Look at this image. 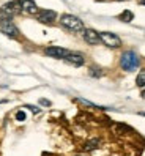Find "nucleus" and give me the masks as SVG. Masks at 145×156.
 I'll list each match as a JSON object with an SVG mask.
<instances>
[{
	"label": "nucleus",
	"mask_w": 145,
	"mask_h": 156,
	"mask_svg": "<svg viewBox=\"0 0 145 156\" xmlns=\"http://www.w3.org/2000/svg\"><path fill=\"white\" fill-rule=\"evenodd\" d=\"M19 3H21V10L27 14H38L40 13L38 6H36V3L33 0H19Z\"/></svg>",
	"instance_id": "9"
},
{
	"label": "nucleus",
	"mask_w": 145,
	"mask_h": 156,
	"mask_svg": "<svg viewBox=\"0 0 145 156\" xmlns=\"http://www.w3.org/2000/svg\"><path fill=\"white\" fill-rule=\"evenodd\" d=\"M118 19L123 21V22H131V21L134 19V14H133V11H129V10H125V11L118 16Z\"/></svg>",
	"instance_id": "11"
},
{
	"label": "nucleus",
	"mask_w": 145,
	"mask_h": 156,
	"mask_svg": "<svg viewBox=\"0 0 145 156\" xmlns=\"http://www.w3.org/2000/svg\"><path fill=\"white\" fill-rule=\"evenodd\" d=\"M60 24L69 32H84V22L74 14H63L60 17Z\"/></svg>",
	"instance_id": "1"
},
{
	"label": "nucleus",
	"mask_w": 145,
	"mask_h": 156,
	"mask_svg": "<svg viewBox=\"0 0 145 156\" xmlns=\"http://www.w3.org/2000/svg\"><path fill=\"white\" fill-rule=\"evenodd\" d=\"M136 85L140 88H145V69H142L137 74V77H136Z\"/></svg>",
	"instance_id": "13"
},
{
	"label": "nucleus",
	"mask_w": 145,
	"mask_h": 156,
	"mask_svg": "<svg viewBox=\"0 0 145 156\" xmlns=\"http://www.w3.org/2000/svg\"><path fill=\"white\" fill-rule=\"evenodd\" d=\"M57 19V13L52 10H41L38 13V21L41 24H54Z\"/></svg>",
	"instance_id": "8"
},
{
	"label": "nucleus",
	"mask_w": 145,
	"mask_h": 156,
	"mask_svg": "<svg viewBox=\"0 0 145 156\" xmlns=\"http://www.w3.org/2000/svg\"><path fill=\"white\" fill-rule=\"evenodd\" d=\"M68 49L65 48H58V46H49V48L44 49V54L48 57H52V58H57V60H63L66 55H68Z\"/></svg>",
	"instance_id": "6"
},
{
	"label": "nucleus",
	"mask_w": 145,
	"mask_h": 156,
	"mask_svg": "<svg viewBox=\"0 0 145 156\" xmlns=\"http://www.w3.org/2000/svg\"><path fill=\"white\" fill-rule=\"evenodd\" d=\"M140 3H142V5H145V0H140Z\"/></svg>",
	"instance_id": "19"
},
{
	"label": "nucleus",
	"mask_w": 145,
	"mask_h": 156,
	"mask_svg": "<svg viewBox=\"0 0 145 156\" xmlns=\"http://www.w3.org/2000/svg\"><path fill=\"white\" fill-rule=\"evenodd\" d=\"M98 145H99V139H92V140H88V142L84 145V150H85V151H92V150L98 148Z\"/></svg>",
	"instance_id": "12"
},
{
	"label": "nucleus",
	"mask_w": 145,
	"mask_h": 156,
	"mask_svg": "<svg viewBox=\"0 0 145 156\" xmlns=\"http://www.w3.org/2000/svg\"><path fill=\"white\" fill-rule=\"evenodd\" d=\"M88 74L92 76V77H101L103 76V69L99 68V66H90Z\"/></svg>",
	"instance_id": "14"
},
{
	"label": "nucleus",
	"mask_w": 145,
	"mask_h": 156,
	"mask_svg": "<svg viewBox=\"0 0 145 156\" xmlns=\"http://www.w3.org/2000/svg\"><path fill=\"white\" fill-rule=\"evenodd\" d=\"M0 32L10 38H17L19 36V29L14 25L11 19H0Z\"/></svg>",
	"instance_id": "4"
},
{
	"label": "nucleus",
	"mask_w": 145,
	"mask_h": 156,
	"mask_svg": "<svg viewBox=\"0 0 145 156\" xmlns=\"http://www.w3.org/2000/svg\"><path fill=\"white\" fill-rule=\"evenodd\" d=\"M25 118H27V117H25V112H24V111H17V112H16V120H17V122H24Z\"/></svg>",
	"instance_id": "15"
},
{
	"label": "nucleus",
	"mask_w": 145,
	"mask_h": 156,
	"mask_svg": "<svg viewBox=\"0 0 145 156\" xmlns=\"http://www.w3.org/2000/svg\"><path fill=\"white\" fill-rule=\"evenodd\" d=\"M140 115H143V117H145V114H140Z\"/></svg>",
	"instance_id": "20"
},
{
	"label": "nucleus",
	"mask_w": 145,
	"mask_h": 156,
	"mask_svg": "<svg viewBox=\"0 0 145 156\" xmlns=\"http://www.w3.org/2000/svg\"><path fill=\"white\" fill-rule=\"evenodd\" d=\"M118 2H122V0H118Z\"/></svg>",
	"instance_id": "21"
},
{
	"label": "nucleus",
	"mask_w": 145,
	"mask_h": 156,
	"mask_svg": "<svg viewBox=\"0 0 145 156\" xmlns=\"http://www.w3.org/2000/svg\"><path fill=\"white\" fill-rule=\"evenodd\" d=\"M40 104H43V106H51V101H48V99H40Z\"/></svg>",
	"instance_id": "17"
},
{
	"label": "nucleus",
	"mask_w": 145,
	"mask_h": 156,
	"mask_svg": "<svg viewBox=\"0 0 145 156\" xmlns=\"http://www.w3.org/2000/svg\"><path fill=\"white\" fill-rule=\"evenodd\" d=\"M139 63H140V60H139V57H137V54H136V52L126 51V52L122 54V58H120V66H122V69L131 73V71H134L136 68L139 66Z\"/></svg>",
	"instance_id": "2"
},
{
	"label": "nucleus",
	"mask_w": 145,
	"mask_h": 156,
	"mask_svg": "<svg viewBox=\"0 0 145 156\" xmlns=\"http://www.w3.org/2000/svg\"><path fill=\"white\" fill-rule=\"evenodd\" d=\"M21 3L19 0H13V2L5 3L0 8V19H11L13 16H16L17 13H21Z\"/></svg>",
	"instance_id": "3"
},
{
	"label": "nucleus",
	"mask_w": 145,
	"mask_h": 156,
	"mask_svg": "<svg viewBox=\"0 0 145 156\" xmlns=\"http://www.w3.org/2000/svg\"><path fill=\"white\" fill-rule=\"evenodd\" d=\"M142 98H145V88H142Z\"/></svg>",
	"instance_id": "18"
},
{
	"label": "nucleus",
	"mask_w": 145,
	"mask_h": 156,
	"mask_svg": "<svg viewBox=\"0 0 145 156\" xmlns=\"http://www.w3.org/2000/svg\"><path fill=\"white\" fill-rule=\"evenodd\" d=\"M66 63H69V65H72V66H82L84 65V62H85V58H84V55L80 52H68V55L63 58Z\"/></svg>",
	"instance_id": "7"
},
{
	"label": "nucleus",
	"mask_w": 145,
	"mask_h": 156,
	"mask_svg": "<svg viewBox=\"0 0 145 156\" xmlns=\"http://www.w3.org/2000/svg\"><path fill=\"white\" fill-rule=\"evenodd\" d=\"M99 40L107 48H120L122 46V40L112 32H101L99 33Z\"/></svg>",
	"instance_id": "5"
},
{
	"label": "nucleus",
	"mask_w": 145,
	"mask_h": 156,
	"mask_svg": "<svg viewBox=\"0 0 145 156\" xmlns=\"http://www.w3.org/2000/svg\"><path fill=\"white\" fill-rule=\"evenodd\" d=\"M82 33H84V40H85L88 44L96 46V44L101 43V40H99V33H98L96 30H93V29H87V30H84Z\"/></svg>",
	"instance_id": "10"
},
{
	"label": "nucleus",
	"mask_w": 145,
	"mask_h": 156,
	"mask_svg": "<svg viewBox=\"0 0 145 156\" xmlns=\"http://www.w3.org/2000/svg\"><path fill=\"white\" fill-rule=\"evenodd\" d=\"M25 107H27V109H30L33 114H38V112H40V109H38V107H35V106H30V104H29V106H25Z\"/></svg>",
	"instance_id": "16"
}]
</instances>
